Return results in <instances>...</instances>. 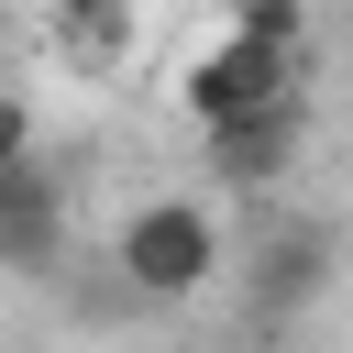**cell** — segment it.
<instances>
[{"label":"cell","mask_w":353,"mask_h":353,"mask_svg":"<svg viewBox=\"0 0 353 353\" xmlns=\"http://www.w3.org/2000/svg\"><path fill=\"white\" fill-rule=\"evenodd\" d=\"M11 154H33V110H22L11 88H0V165H11Z\"/></svg>","instance_id":"cell-8"},{"label":"cell","mask_w":353,"mask_h":353,"mask_svg":"<svg viewBox=\"0 0 353 353\" xmlns=\"http://www.w3.org/2000/svg\"><path fill=\"white\" fill-rule=\"evenodd\" d=\"M232 22H243V33H265V44H298V33H309V11H298V0H232Z\"/></svg>","instance_id":"cell-7"},{"label":"cell","mask_w":353,"mask_h":353,"mask_svg":"<svg viewBox=\"0 0 353 353\" xmlns=\"http://www.w3.org/2000/svg\"><path fill=\"white\" fill-rule=\"evenodd\" d=\"M331 287V232H276L265 254H254V320H287L298 298H320Z\"/></svg>","instance_id":"cell-6"},{"label":"cell","mask_w":353,"mask_h":353,"mask_svg":"<svg viewBox=\"0 0 353 353\" xmlns=\"http://www.w3.org/2000/svg\"><path fill=\"white\" fill-rule=\"evenodd\" d=\"M287 88H298V44H265L243 22L176 66V110L188 121H221V110H254V99H287Z\"/></svg>","instance_id":"cell-2"},{"label":"cell","mask_w":353,"mask_h":353,"mask_svg":"<svg viewBox=\"0 0 353 353\" xmlns=\"http://www.w3.org/2000/svg\"><path fill=\"white\" fill-rule=\"evenodd\" d=\"M110 276H121V298L132 309H176V298H199L210 276H221V210L210 199H132L121 210V232H110Z\"/></svg>","instance_id":"cell-1"},{"label":"cell","mask_w":353,"mask_h":353,"mask_svg":"<svg viewBox=\"0 0 353 353\" xmlns=\"http://www.w3.org/2000/svg\"><path fill=\"white\" fill-rule=\"evenodd\" d=\"M55 265H66V188L33 154H11L0 165V276H55Z\"/></svg>","instance_id":"cell-4"},{"label":"cell","mask_w":353,"mask_h":353,"mask_svg":"<svg viewBox=\"0 0 353 353\" xmlns=\"http://www.w3.org/2000/svg\"><path fill=\"white\" fill-rule=\"evenodd\" d=\"M298 143H309V99H298V88H287V99H254V110L199 121V165H210L221 188H276V176L298 165Z\"/></svg>","instance_id":"cell-3"},{"label":"cell","mask_w":353,"mask_h":353,"mask_svg":"<svg viewBox=\"0 0 353 353\" xmlns=\"http://www.w3.org/2000/svg\"><path fill=\"white\" fill-rule=\"evenodd\" d=\"M132 33H143L132 0H55V11H44V55H55L66 77H88V88L132 66Z\"/></svg>","instance_id":"cell-5"}]
</instances>
